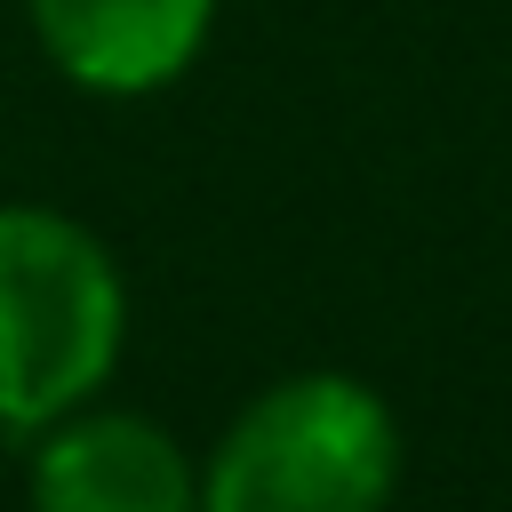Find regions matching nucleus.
<instances>
[{
    "mask_svg": "<svg viewBox=\"0 0 512 512\" xmlns=\"http://www.w3.org/2000/svg\"><path fill=\"white\" fill-rule=\"evenodd\" d=\"M120 272L104 240L56 208H0V424L48 432L120 352Z\"/></svg>",
    "mask_w": 512,
    "mask_h": 512,
    "instance_id": "f257e3e1",
    "label": "nucleus"
},
{
    "mask_svg": "<svg viewBox=\"0 0 512 512\" xmlns=\"http://www.w3.org/2000/svg\"><path fill=\"white\" fill-rule=\"evenodd\" d=\"M392 480V408L352 376H288L256 392L208 456L200 512H384Z\"/></svg>",
    "mask_w": 512,
    "mask_h": 512,
    "instance_id": "f03ea898",
    "label": "nucleus"
},
{
    "mask_svg": "<svg viewBox=\"0 0 512 512\" xmlns=\"http://www.w3.org/2000/svg\"><path fill=\"white\" fill-rule=\"evenodd\" d=\"M216 0H32L40 48L64 64V80L96 96H144L168 88L200 40Z\"/></svg>",
    "mask_w": 512,
    "mask_h": 512,
    "instance_id": "20e7f679",
    "label": "nucleus"
},
{
    "mask_svg": "<svg viewBox=\"0 0 512 512\" xmlns=\"http://www.w3.org/2000/svg\"><path fill=\"white\" fill-rule=\"evenodd\" d=\"M32 512H200V480L144 416H56L32 456Z\"/></svg>",
    "mask_w": 512,
    "mask_h": 512,
    "instance_id": "7ed1b4c3",
    "label": "nucleus"
}]
</instances>
